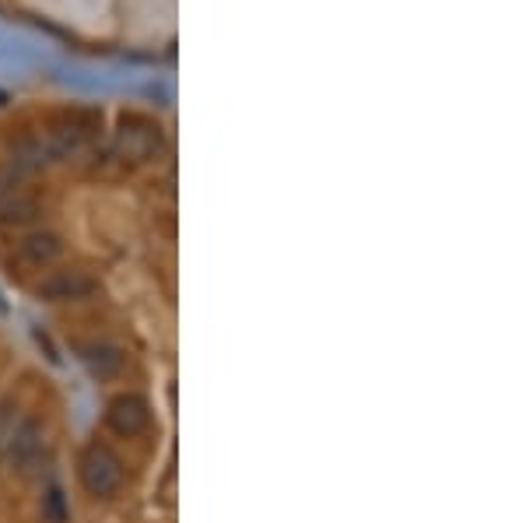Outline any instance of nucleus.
Here are the masks:
<instances>
[{"mask_svg": "<svg viewBox=\"0 0 526 523\" xmlns=\"http://www.w3.org/2000/svg\"><path fill=\"white\" fill-rule=\"evenodd\" d=\"M78 478L88 495H95V499H113V495H120L123 481H127V471H123V460L116 457L109 446L95 443L81 453Z\"/></svg>", "mask_w": 526, "mask_h": 523, "instance_id": "obj_1", "label": "nucleus"}, {"mask_svg": "<svg viewBox=\"0 0 526 523\" xmlns=\"http://www.w3.org/2000/svg\"><path fill=\"white\" fill-rule=\"evenodd\" d=\"M106 425L116 436H141L151 429V404L141 394H120L109 401L106 408Z\"/></svg>", "mask_w": 526, "mask_h": 523, "instance_id": "obj_2", "label": "nucleus"}, {"mask_svg": "<svg viewBox=\"0 0 526 523\" xmlns=\"http://www.w3.org/2000/svg\"><path fill=\"white\" fill-rule=\"evenodd\" d=\"M158 141H162V134L144 116H127L120 123V130H116V151H120V158H130V162H148L155 155Z\"/></svg>", "mask_w": 526, "mask_h": 523, "instance_id": "obj_3", "label": "nucleus"}, {"mask_svg": "<svg viewBox=\"0 0 526 523\" xmlns=\"http://www.w3.org/2000/svg\"><path fill=\"white\" fill-rule=\"evenodd\" d=\"M39 299L46 302H74V299H88L95 292V281L85 271H50L39 281Z\"/></svg>", "mask_w": 526, "mask_h": 523, "instance_id": "obj_4", "label": "nucleus"}, {"mask_svg": "<svg viewBox=\"0 0 526 523\" xmlns=\"http://www.w3.org/2000/svg\"><path fill=\"white\" fill-rule=\"evenodd\" d=\"M78 359L95 380H113V376L123 373V352L116 344L109 341H92V344H81L78 348Z\"/></svg>", "mask_w": 526, "mask_h": 523, "instance_id": "obj_5", "label": "nucleus"}, {"mask_svg": "<svg viewBox=\"0 0 526 523\" xmlns=\"http://www.w3.org/2000/svg\"><path fill=\"white\" fill-rule=\"evenodd\" d=\"M60 253H64V243H60V236H53V232H32V236H25L22 243L15 246V257L22 260L25 267H50Z\"/></svg>", "mask_w": 526, "mask_h": 523, "instance_id": "obj_6", "label": "nucleus"}, {"mask_svg": "<svg viewBox=\"0 0 526 523\" xmlns=\"http://www.w3.org/2000/svg\"><path fill=\"white\" fill-rule=\"evenodd\" d=\"M39 453H43V425L25 422L22 429L11 436V460H15L18 467H25V464H32Z\"/></svg>", "mask_w": 526, "mask_h": 523, "instance_id": "obj_7", "label": "nucleus"}, {"mask_svg": "<svg viewBox=\"0 0 526 523\" xmlns=\"http://www.w3.org/2000/svg\"><path fill=\"white\" fill-rule=\"evenodd\" d=\"M36 201L32 197H22V194H4L0 197V225H22L29 218H36Z\"/></svg>", "mask_w": 526, "mask_h": 523, "instance_id": "obj_8", "label": "nucleus"}, {"mask_svg": "<svg viewBox=\"0 0 526 523\" xmlns=\"http://www.w3.org/2000/svg\"><path fill=\"white\" fill-rule=\"evenodd\" d=\"M39 513H43V523H71V506H67V495L60 485H50L43 492V502H39Z\"/></svg>", "mask_w": 526, "mask_h": 523, "instance_id": "obj_9", "label": "nucleus"}]
</instances>
